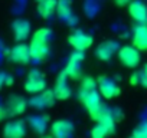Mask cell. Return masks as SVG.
I'll list each match as a JSON object with an SVG mask.
<instances>
[{"instance_id": "obj_1", "label": "cell", "mask_w": 147, "mask_h": 138, "mask_svg": "<svg viewBox=\"0 0 147 138\" xmlns=\"http://www.w3.org/2000/svg\"><path fill=\"white\" fill-rule=\"evenodd\" d=\"M51 36H52V32L48 27H40L33 33L30 45H29L30 56H32L33 60H43L49 55Z\"/></svg>"}, {"instance_id": "obj_2", "label": "cell", "mask_w": 147, "mask_h": 138, "mask_svg": "<svg viewBox=\"0 0 147 138\" xmlns=\"http://www.w3.org/2000/svg\"><path fill=\"white\" fill-rule=\"evenodd\" d=\"M45 88H46L45 75L39 69H30L26 76V81H25V91L28 94L36 95V94L45 91Z\"/></svg>"}, {"instance_id": "obj_3", "label": "cell", "mask_w": 147, "mask_h": 138, "mask_svg": "<svg viewBox=\"0 0 147 138\" xmlns=\"http://www.w3.org/2000/svg\"><path fill=\"white\" fill-rule=\"evenodd\" d=\"M118 59L121 62V65L134 69L138 66L141 56H140V49H137L136 46H123L118 50Z\"/></svg>"}, {"instance_id": "obj_4", "label": "cell", "mask_w": 147, "mask_h": 138, "mask_svg": "<svg viewBox=\"0 0 147 138\" xmlns=\"http://www.w3.org/2000/svg\"><path fill=\"white\" fill-rule=\"evenodd\" d=\"M82 60H84V55H82L81 50H75L71 55V58H69V60H68V63L63 69V72L66 74L68 78H71V79H80L81 78Z\"/></svg>"}, {"instance_id": "obj_5", "label": "cell", "mask_w": 147, "mask_h": 138, "mask_svg": "<svg viewBox=\"0 0 147 138\" xmlns=\"http://www.w3.org/2000/svg\"><path fill=\"white\" fill-rule=\"evenodd\" d=\"M68 42H69V45L75 49V50L84 52V50H87L88 48L92 46L94 39H92L91 35H88V33H85V32H82V30H77V32H74V33L68 38Z\"/></svg>"}, {"instance_id": "obj_6", "label": "cell", "mask_w": 147, "mask_h": 138, "mask_svg": "<svg viewBox=\"0 0 147 138\" xmlns=\"http://www.w3.org/2000/svg\"><path fill=\"white\" fill-rule=\"evenodd\" d=\"M128 13L138 25L147 23V5L141 0H131L128 5Z\"/></svg>"}, {"instance_id": "obj_7", "label": "cell", "mask_w": 147, "mask_h": 138, "mask_svg": "<svg viewBox=\"0 0 147 138\" xmlns=\"http://www.w3.org/2000/svg\"><path fill=\"white\" fill-rule=\"evenodd\" d=\"M9 59L15 63H19V65H26L32 60V56H30V49L28 45L25 43H18L16 46H13L10 49V53H9Z\"/></svg>"}, {"instance_id": "obj_8", "label": "cell", "mask_w": 147, "mask_h": 138, "mask_svg": "<svg viewBox=\"0 0 147 138\" xmlns=\"http://www.w3.org/2000/svg\"><path fill=\"white\" fill-rule=\"evenodd\" d=\"M98 91H100L101 96L105 98V99L115 98L121 92L120 86L113 79H110V78H100V81H98Z\"/></svg>"}, {"instance_id": "obj_9", "label": "cell", "mask_w": 147, "mask_h": 138, "mask_svg": "<svg viewBox=\"0 0 147 138\" xmlns=\"http://www.w3.org/2000/svg\"><path fill=\"white\" fill-rule=\"evenodd\" d=\"M55 99H56V96H55L53 91L45 89V91L36 94V95L30 99L29 104H30L32 107H35V108L43 109V108H49V107H52V105L55 104Z\"/></svg>"}, {"instance_id": "obj_10", "label": "cell", "mask_w": 147, "mask_h": 138, "mask_svg": "<svg viewBox=\"0 0 147 138\" xmlns=\"http://www.w3.org/2000/svg\"><path fill=\"white\" fill-rule=\"evenodd\" d=\"M53 94H55L56 99H59V101H65V99H68L71 96V88L68 85V76H66V74L63 71L56 78Z\"/></svg>"}, {"instance_id": "obj_11", "label": "cell", "mask_w": 147, "mask_h": 138, "mask_svg": "<svg viewBox=\"0 0 147 138\" xmlns=\"http://www.w3.org/2000/svg\"><path fill=\"white\" fill-rule=\"evenodd\" d=\"M51 134L56 138H68V137H72L74 134V125L72 122L66 121V119H59V121H55L52 125H51Z\"/></svg>"}, {"instance_id": "obj_12", "label": "cell", "mask_w": 147, "mask_h": 138, "mask_svg": "<svg viewBox=\"0 0 147 138\" xmlns=\"http://www.w3.org/2000/svg\"><path fill=\"white\" fill-rule=\"evenodd\" d=\"M25 134H26V124L19 119L7 122L3 128V135L7 138H20Z\"/></svg>"}, {"instance_id": "obj_13", "label": "cell", "mask_w": 147, "mask_h": 138, "mask_svg": "<svg viewBox=\"0 0 147 138\" xmlns=\"http://www.w3.org/2000/svg\"><path fill=\"white\" fill-rule=\"evenodd\" d=\"M6 108L9 111V115H20L26 111L28 108V102L25 98L19 96V95H12L9 99H7V104H6Z\"/></svg>"}, {"instance_id": "obj_14", "label": "cell", "mask_w": 147, "mask_h": 138, "mask_svg": "<svg viewBox=\"0 0 147 138\" xmlns=\"http://www.w3.org/2000/svg\"><path fill=\"white\" fill-rule=\"evenodd\" d=\"M13 35H15V39L18 42H22L25 40L29 35H30V23L25 19H18L13 22Z\"/></svg>"}, {"instance_id": "obj_15", "label": "cell", "mask_w": 147, "mask_h": 138, "mask_svg": "<svg viewBox=\"0 0 147 138\" xmlns=\"http://www.w3.org/2000/svg\"><path fill=\"white\" fill-rule=\"evenodd\" d=\"M133 46H136L140 50H146L147 49V26L146 25H138L134 29Z\"/></svg>"}, {"instance_id": "obj_16", "label": "cell", "mask_w": 147, "mask_h": 138, "mask_svg": "<svg viewBox=\"0 0 147 138\" xmlns=\"http://www.w3.org/2000/svg\"><path fill=\"white\" fill-rule=\"evenodd\" d=\"M58 9V0H40L38 2V13L40 17H51Z\"/></svg>"}, {"instance_id": "obj_17", "label": "cell", "mask_w": 147, "mask_h": 138, "mask_svg": "<svg viewBox=\"0 0 147 138\" xmlns=\"http://www.w3.org/2000/svg\"><path fill=\"white\" fill-rule=\"evenodd\" d=\"M115 48H117V45L114 42H110V40L104 42V43L98 45V48L95 50V55L98 56L100 60H110L113 53L115 52Z\"/></svg>"}, {"instance_id": "obj_18", "label": "cell", "mask_w": 147, "mask_h": 138, "mask_svg": "<svg viewBox=\"0 0 147 138\" xmlns=\"http://www.w3.org/2000/svg\"><path fill=\"white\" fill-rule=\"evenodd\" d=\"M58 15L61 19L69 22L71 16H72V10H71V0H58V9H56Z\"/></svg>"}, {"instance_id": "obj_19", "label": "cell", "mask_w": 147, "mask_h": 138, "mask_svg": "<svg viewBox=\"0 0 147 138\" xmlns=\"http://www.w3.org/2000/svg\"><path fill=\"white\" fill-rule=\"evenodd\" d=\"M29 124L30 127L38 131L39 134H42L48 125V117H43V115H36V117H30L29 118Z\"/></svg>"}, {"instance_id": "obj_20", "label": "cell", "mask_w": 147, "mask_h": 138, "mask_svg": "<svg viewBox=\"0 0 147 138\" xmlns=\"http://www.w3.org/2000/svg\"><path fill=\"white\" fill-rule=\"evenodd\" d=\"M95 89H98V84L92 78H85L81 82V86H80V91H78V98H81L82 95H85L88 92H92Z\"/></svg>"}, {"instance_id": "obj_21", "label": "cell", "mask_w": 147, "mask_h": 138, "mask_svg": "<svg viewBox=\"0 0 147 138\" xmlns=\"http://www.w3.org/2000/svg\"><path fill=\"white\" fill-rule=\"evenodd\" d=\"M110 134H111V131H110L104 124H101V122H97V125L91 129V135H92L94 138H102V137L110 135Z\"/></svg>"}, {"instance_id": "obj_22", "label": "cell", "mask_w": 147, "mask_h": 138, "mask_svg": "<svg viewBox=\"0 0 147 138\" xmlns=\"http://www.w3.org/2000/svg\"><path fill=\"white\" fill-rule=\"evenodd\" d=\"M133 137L136 138H147V122L141 124L133 131Z\"/></svg>"}, {"instance_id": "obj_23", "label": "cell", "mask_w": 147, "mask_h": 138, "mask_svg": "<svg viewBox=\"0 0 147 138\" xmlns=\"http://www.w3.org/2000/svg\"><path fill=\"white\" fill-rule=\"evenodd\" d=\"M12 82H13L12 76H9V75L5 74V72H0V89H2L5 85H10Z\"/></svg>"}, {"instance_id": "obj_24", "label": "cell", "mask_w": 147, "mask_h": 138, "mask_svg": "<svg viewBox=\"0 0 147 138\" xmlns=\"http://www.w3.org/2000/svg\"><path fill=\"white\" fill-rule=\"evenodd\" d=\"M140 85L147 88V63L144 65V68L140 71Z\"/></svg>"}, {"instance_id": "obj_25", "label": "cell", "mask_w": 147, "mask_h": 138, "mask_svg": "<svg viewBox=\"0 0 147 138\" xmlns=\"http://www.w3.org/2000/svg\"><path fill=\"white\" fill-rule=\"evenodd\" d=\"M130 84H131V85H140V71L134 72V74L130 76Z\"/></svg>"}, {"instance_id": "obj_26", "label": "cell", "mask_w": 147, "mask_h": 138, "mask_svg": "<svg viewBox=\"0 0 147 138\" xmlns=\"http://www.w3.org/2000/svg\"><path fill=\"white\" fill-rule=\"evenodd\" d=\"M7 117H9V111H7V108H6L5 105H0V122L5 121Z\"/></svg>"}, {"instance_id": "obj_27", "label": "cell", "mask_w": 147, "mask_h": 138, "mask_svg": "<svg viewBox=\"0 0 147 138\" xmlns=\"http://www.w3.org/2000/svg\"><path fill=\"white\" fill-rule=\"evenodd\" d=\"M115 2H117V5H120V6H124V5L130 3L131 0H115Z\"/></svg>"}, {"instance_id": "obj_28", "label": "cell", "mask_w": 147, "mask_h": 138, "mask_svg": "<svg viewBox=\"0 0 147 138\" xmlns=\"http://www.w3.org/2000/svg\"><path fill=\"white\" fill-rule=\"evenodd\" d=\"M38 2H40V0H36V3H38Z\"/></svg>"}]
</instances>
